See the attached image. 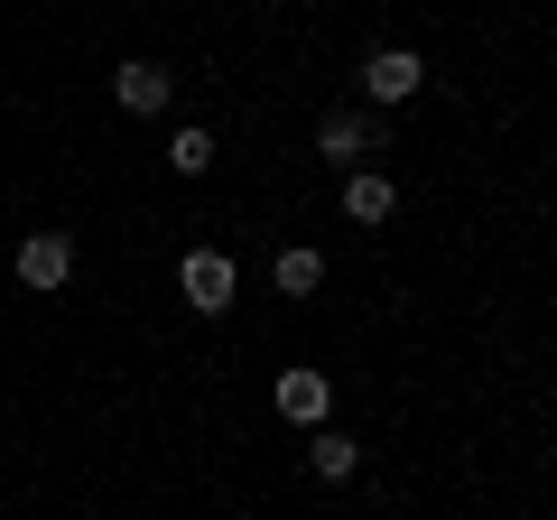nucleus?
<instances>
[{"label":"nucleus","instance_id":"f257e3e1","mask_svg":"<svg viewBox=\"0 0 557 520\" xmlns=\"http://www.w3.org/2000/svg\"><path fill=\"white\" fill-rule=\"evenodd\" d=\"M177 288H186V307L223 317V307H233V260H223V251H186L177 260Z\"/></svg>","mask_w":557,"mask_h":520},{"label":"nucleus","instance_id":"f03ea898","mask_svg":"<svg viewBox=\"0 0 557 520\" xmlns=\"http://www.w3.org/2000/svg\"><path fill=\"white\" fill-rule=\"evenodd\" d=\"M20 280L28 288H65V280H75V242H65V233H28L20 242Z\"/></svg>","mask_w":557,"mask_h":520},{"label":"nucleus","instance_id":"7ed1b4c3","mask_svg":"<svg viewBox=\"0 0 557 520\" xmlns=\"http://www.w3.org/2000/svg\"><path fill=\"white\" fill-rule=\"evenodd\" d=\"M418 84H428V65H418L409 47H381V57L362 65V94H372V102H409Z\"/></svg>","mask_w":557,"mask_h":520},{"label":"nucleus","instance_id":"20e7f679","mask_svg":"<svg viewBox=\"0 0 557 520\" xmlns=\"http://www.w3.org/2000/svg\"><path fill=\"white\" fill-rule=\"evenodd\" d=\"M317 149L344 168V177H354V168H362V149H381V131H372V121H354V112H335V121L317 131Z\"/></svg>","mask_w":557,"mask_h":520},{"label":"nucleus","instance_id":"39448f33","mask_svg":"<svg viewBox=\"0 0 557 520\" xmlns=\"http://www.w3.org/2000/svg\"><path fill=\"white\" fill-rule=\"evenodd\" d=\"M325 400H335V391H325V372H278V419L317 428V419H325Z\"/></svg>","mask_w":557,"mask_h":520},{"label":"nucleus","instance_id":"423d86ee","mask_svg":"<svg viewBox=\"0 0 557 520\" xmlns=\"http://www.w3.org/2000/svg\"><path fill=\"white\" fill-rule=\"evenodd\" d=\"M112 102H121V112H159V102H168V75H159L149 57H131V65L112 75Z\"/></svg>","mask_w":557,"mask_h":520},{"label":"nucleus","instance_id":"0eeeda50","mask_svg":"<svg viewBox=\"0 0 557 520\" xmlns=\"http://www.w3.org/2000/svg\"><path fill=\"white\" fill-rule=\"evenodd\" d=\"M391 177H372V168H354V177H344V223H391Z\"/></svg>","mask_w":557,"mask_h":520},{"label":"nucleus","instance_id":"6e6552de","mask_svg":"<svg viewBox=\"0 0 557 520\" xmlns=\"http://www.w3.org/2000/svg\"><path fill=\"white\" fill-rule=\"evenodd\" d=\"M354 456H362V446H354V437H335V428H317V446H307V465H317L325 483H344V474H354Z\"/></svg>","mask_w":557,"mask_h":520},{"label":"nucleus","instance_id":"1a4fd4ad","mask_svg":"<svg viewBox=\"0 0 557 520\" xmlns=\"http://www.w3.org/2000/svg\"><path fill=\"white\" fill-rule=\"evenodd\" d=\"M317 280H325L317 251H278V288H288V298H317Z\"/></svg>","mask_w":557,"mask_h":520},{"label":"nucleus","instance_id":"9d476101","mask_svg":"<svg viewBox=\"0 0 557 520\" xmlns=\"http://www.w3.org/2000/svg\"><path fill=\"white\" fill-rule=\"evenodd\" d=\"M168 168H177V177H205V168H214V140H205V131H177V140H168Z\"/></svg>","mask_w":557,"mask_h":520}]
</instances>
